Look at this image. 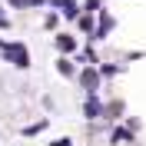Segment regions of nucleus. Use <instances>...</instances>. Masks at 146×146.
Instances as JSON below:
<instances>
[{
  "label": "nucleus",
  "mask_w": 146,
  "mask_h": 146,
  "mask_svg": "<svg viewBox=\"0 0 146 146\" xmlns=\"http://www.w3.org/2000/svg\"><path fill=\"white\" fill-rule=\"evenodd\" d=\"M56 46H60V50H66V53H70V50H73V46H76V43H73V36H56Z\"/></svg>",
  "instance_id": "obj_3"
},
{
  "label": "nucleus",
  "mask_w": 146,
  "mask_h": 146,
  "mask_svg": "<svg viewBox=\"0 0 146 146\" xmlns=\"http://www.w3.org/2000/svg\"><path fill=\"white\" fill-rule=\"evenodd\" d=\"M0 27H7V17H3V13H0Z\"/></svg>",
  "instance_id": "obj_7"
},
{
  "label": "nucleus",
  "mask_w": 146,
  "mask_h": 146,
  "mask_svg": "<svg viewBox=\"0 0 146 146\" xmlns=\"http://www.w3.org/2000/svg\"><path fill=\"white\" fill-rule=\"evenodd\" d=\"M100 113H103V106H100V103H96V100H90V103H86V116H100Z\"/></svg>",
  "instance_id": "obj_5"
},
{
  "label": "nucleus",
  "mask_w": 146,
  "mask_h": 146,
  "mask_svg": "<svg viewBox=\"0 0 146 146\" xmlns=\"http://www.w3.org/2000/svg\"><path fill=\"white\" fill-rule=\"evenodd\" d=\"M3 53H7L17 66H30V56H27V50H23L20 43H3Z\"/></svg>",
  "instance_id": "obj_1"
},
{
  "label": "nucleus",
  "mask_w": 146,
  "mask_h": 146,
  "mask_svg": "<svg viewBox=\"0 0 146 146\" xmlns=\"http://www.w3.org/2000/svg\"><path fill=\"white\" fill-rule=\"evenodd\" d=\"M83 86H86L90 93L100 86V76H96V70H86V73H83Z\"/></svg>",
  "instance_id": "obj_2"
},
{
  "label": "nucleus",
  "mask_w": 146,
  "mask_h": 146,
  "mask_svg": "<svg viewBox=\"0 0 146 146\" xmlns=\"http://www.w3.org/2000/svg\"><path fill=\"white\" fill-rule=\"evenodd\" d=\"M123 139H129V133L126 129H116V133H113V143H123Z\"/></svg>",
  "instance_id": "obj_6"
},
{
  "label": "nucleus",
  "mask_w": 146,
  "mask_h": 146,
  "mask_svg": "<svg viewBox=\"0 0 146 146\" xmlns=\"http://www.w3.org/2000/svg\"><path fill=\"white\" fill-rule=\"evenodd\" d=\"M76 3H73V0H63V7H60V13H63V17H76Z\"/></svg>",
  "instance_id": "obj_4"
}]
</instances>
